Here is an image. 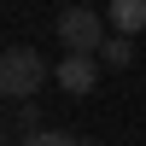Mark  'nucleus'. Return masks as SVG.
<instances>
[{"label": "nucleus", "mask_w": 146, "mask_h": 146, "mask_svg": "<svg viewBox=\"0 0 146 146\" xmlns=\"http://www.w3.org/2000/svg\"><path fill=\"white\" fill-rule=\"evenodd\" d=\"M105 23H111V18H94L88 6H70L64 18H58V41H64L70 53H100V47L111 41V35H105Z\"/></svg>", "instance_id": "nucleus-2"}, {"label": "nucleus", "mask_w": 146, "mask_h": 146, "mask_svg": "<svg viewBox=\"0 0 146 146\" xmlns=\"http://www.w3.org/2000/svg\"><path fill=\"white\" fill-rule=\"evenodd\" d=\"M23 146H76V140H70V135H53V129H47V135H29Z\"/></svg>", "instance_id": "nucleus-6"}, {"label": "nucleus", "mask_w": 146, "mask_h": 146, "mask_svg": "<svg viewBox=\"0 0 146 146\" xmlns=\"http://www.w3.org/2000/svg\"><path fill=\"white\" fill-rule=\"evenodd\" d=\"M47 76H53V64H47L35 47H6V58H0V94H6V100H29V94H41Z\"/></svg>", "instance_id": "nucleus-1"}, {"label": "nucleus", "mask_w": 146, "mask_h": 146, "mask_svg": "<svg viewBox=\"0 0 146 146\" xmlns=\"http://www.w3.org/2000/svg\"><path fill=\"white\" fill-rule=\"evenodd\" d=\"M100 53H64V64H53V82L64 94H88L94 82H100V64H94Z\"/></svg>", "instance_id": "nucleus-3"}, {"label": "nucleus", "mask_w": 146, "mask_h": 146, "mask_svg": "<svg viewBox=\"0 0 146 146\" xmlns=\"http://www.w3.org/2000/svg\"><path fill=\"white\" fill-rule=\"evenodd\" d=\"M129 41H135V35H111V41L100 47V58H105V64H129V53H135Z\"/></svg>", "instance_id": "nucleus-5"}, {"label": "nucleus", "mask_w": 146, "mask_h": 146, "mask_svg": "<svg viewBox=\"0 0 146 146\" xmlns=\"http://www.w3.org/2000/svg\"><path fill=\"white\" fill-rule=\"evenodd\" d=\"M111 29H117V35L146 29V0H111Z\"/></svg>", "instance_id": "nucleus-4"}]
</instances>
